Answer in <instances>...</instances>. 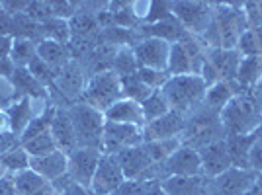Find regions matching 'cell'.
I'll return each instance as SVG.
<instances>
[{"instance_id": "6da1fadb", "label": "cell", "mask_w": 262, "mask_h": 195, "mask_svg": "<svg viewBox=\"0 0 262 195\" xmlns=\"http://www.w3.org/2000/svg\"><path fill=\"white\" fill-rule=\"evenodd\" d=\"M219 119L225 131V139L254 133L260 127L262 119V82L237 94L221 109Z\"/></svg>"}, {"instance_id": "7a4b0ae2", "label": "cell", "mask_w": 262, "mask_h": 195, "mask_svg": "<svg viewBox=\"0 0 262 195\" xmlns=\"http://www.w3.org/2000/svg\"><path fill=\"white\" fill-rule=\"evenodd\" d=\"M161 92L166 98L170 109H176L180 113H188V111H194L204 104L208 86L200 75H182L170 76L166 80V84L161 88Z\"/></svg>"}, {"instance_id": "3957f363", "label": "cell", "mask_w": 262, "mask_h": 195, "mask_svg": "<svg viewBox=\"0 0 262 195\" xmlns=\"http://www.w3.org/2000/svg\"><path fill=\"white\" fill-rule=\"evenodd\" d=\"M69 115L75 127L78 149L102 151V139H104V127H106L104 113L90 108L84 102H78V104L69 106Z\"/></svg>"}, {"instance_id": "277c9868", "label": "cell", "mask_w": 262, "mask_h": 195, "mask_svg": "<svg viewBox=\"0 0 262 195\" xmlns=\"http://www.w3.org/2000/svg\"><path fill=\"white\" fill-rule=\"evenodd\" d=\"M221 139H225V131H223V125L219 119V111H213L208 106H204L194 113L192 119L186 121L184 141H182V144L186 147L200 151V149L215 141H221Z\"/></svg>"}, {"instance_id": "5b68a950", "label": "cell", "mask_w": 262, "mask_h": 195, "mask_svg": "<svg viewBox=\"0 0 262 195\" xmlns=\"http://www.w3.org/2000/svg\"><path fill=\"white\" fill-rule=\"evenodd\" d=\"M121 98H123L121 80L114 70L94 75L88 80V84L84 86V92H82L84 104H88L90 108L98 109L102 113L108 108H112Z\"/></svg>"}, {"instance_id": "8992f818", "label": "cell", "mask_w": 262, "mask_h": 195, "mask_svg": "<svg viewBox=\"0 0 262 195\" xmlns=\"http://www.w3.org/2000/svg\"><path fill=\"white\" fill-rule=\"evenodd\" d=\"M213 20L221 35V49H237L241 35L249 30L243 4H221L213 14Z\"/></svg>"}, {"instance_id": "52a82bcc", "label": "cell", "mask_w": 262, "mask_h": 195, "mask_svg": "<svg viewBox=\"0 0 262 195\" xmlns=\"http://www.w3.org/2000/svg\"><path fill=\"white\" fill-rule=\"evenodd\" d=\"M172 16L194 35H202L213 22L211 6L206 2H172Z\"/></svg>"}, {"instance_id": "ba28073f", "label": "cell", "mask_w": 262, "mask_h": 195, "mask_svg": "<svg viewBox=\"0 0 262 195\" xmlns=\"http://www.w3.org/2000/svg\"><path fill=\"white\" fill-rule=\"evenodd\" d=\"M131 49H133L139 68L168 72L166 68H168V57H170V43L157 39V37H143Z\"/></svg>"}, {"instance_id": "9c48e42d", "label": "cell", "mask_w": 262, "mask_h": 195, "mask_svg": "<svg viewBox=\"0 0 262 195\" xmlns=\"http://www.w3.org/2000/svg\"><path fill=\"white\" fill-rule=\"evenodd\" d=\"M143 144V129L137 125H123V123H108L104 127L102 152L104 154H118V152Z\"/></svg>"}, {"instance_id": "30bf717a", "label": "cell", "mask_w": 262, "mask_h": 195, "mask_svg": "<svg viewBox=\"0 0 262 195\" xmlns=\"http://www.w3.org/2000/svg\"><path fill=\"white\" fill-rule=\"evenodd\" d=\"M123 182H125V178H123L121 166H120V162H118V156H116V154H104V152H102V158H100L96 174H94V180H92V185H90L92 193L114 195Z\"/></svg>"}, {"instance_id": "8fae6325", "label": "cell", "mask_w": 262, "mask_h": 195, "mask_svg": "<svg viewBox=\"0 0 262 195\" xmlns=\"http://www.w3.org/2000/svg\"><path fill=\"white\" fill-rule=\"evenodd\" d=\"M67 158H69L67 174L73 178V182L84 185V187H90L100 158H102V151H98V149H77Z\"/></svg>"}, {"instance_id": "7c38bea8", "label": "cell", "mask_w": 262, "mask_h": 195, "mask_svg": "<svg viewBox=\"0 0 262 195\" xmlns=\"http://www.w3.org/2000/svg\"><path fill=\"white\" fill-rule=\"evenodd\" d=\"M256 176L258 172H254L251 168L243 170V168L231 166L227 172H223L217 178H211L215 195H245L249 189L254 187Z\"/></svg>"}, {"instance_id": "4fadbf2b", "label": "cell", "mask_w": 262, "mask_h": 195, "mask_svg": "<svg viewBox=\"0 0 262 195\" xmlns=\"http://www.w3.org/2000/svg\"><path fill=\"white\" fill-rule=\"evenodd\" d=\"M163 168L164 180L170 176H182V178H194V176H202V160H200V152L192 147L182 144L178 151L161 164Z\"/></svg>"}, {"instance_id": "5bb4252c", "label": "cell", "mask_w": 262, "mask_h": 195, "mask_svg": "<svg viewBox=\"0 0 262 195\" xmlns=\"http://www.w3.org/2000/svg\"><path fill=\"white\" fill-rule=\"evenodd\" d=\"M186 129L184 113L170 109L166 115L159 117L157 121H151L143 127V142L149 141H164V139H176Z\"/></svg>"}, {"instance_id": "9a60e30c", "label": "cell", "mask_w": 262, "mask_h": 195, "mask_svg": "<svg viewBox=\"0 0 262 195\" xmlns=\"http://www.w3.org/2000/svg\"><path fill=\"white\" fill-rule=\"evenodd\" d=\"M116 156H118V162H120L125 180H139V182H143L145 176L149 174V170L155 166L149 152L145 149V144L125 149V151L118 152Z\"/></svg>"}, {"instance_id": "2e32d148", "label": "cell", "mask_w": 262, "mask_h": 195, "mask_svg": "<svg viewBox=\"0 0 262 195\" xmlns=\"http://www.w3.org/2000/svg\"><path fill=\"white\" fill-rule=\"evenodd\" d=\"M198 152H200V160H202V176H206V178H217L231 168V158L225 139L211 142Z\"/></svg>"}, {"instance_id": "e0dca14e", "label": "cell", "mask_w": 262, "mask_h": 195, "mask_svg": "<svg viewBox=\"0 0 262 195\" xmlns=\"http://www.w3.org/2000/svg\"><path fill=\"white\" fill-rule=\"evenodd\" d=\"M49 131H51V137L57 144V151H61L63 154L69 156L78 149L75 127H73V121L69 115V108H57Z\"/></svg>"}, {"instance_id": "ac0fdd59", "label": "cell", "mask_w": 262, "mask_h": 195, "mask_svg": "<svg viewBox=\"0 0 262 195\" xmlns=\"http://www.w3.org/2000/svg\"><path fill=\"white\" fill-rule=\"evenodd\" d=\"M57 90L69 100V98L82 96L84 92V68L80 66L77 59H71L65 66H61L57 70L55 84Z\"/></svg>"}, {"instance_id": "d6986e66", "label": "cell", "mask_w": 262, "mask_h": 195, "mask_svg": "<svg viewBox=\"0 0 262 195\" xmlns=\"http://www.w3.org/2000/svg\"><path fill=\"white\" fill-rule=\"evenodd\" d=\"M104 119L108 123H123V125H137V127H145V117H143L141 104L121 98L118 100L112 108L104 111Z\"/></svg>"}, {"instance_id": "ffe728a7", "label": "cell", "mask_w": 262, "mask_h": 195, "mask_svg": "<svg viewBox=\"0 0 262 195\" xmlns=\"http://www.w3.org/2000/svg\"><path fill=\"white\" fill-rule=\"evenodd\" d=\"M241 53L237 49H209L208 63L215 70L221 80L233 82L237 78V70L241 65Z\"/></svg>"}, {"instance_id": "44dd1931", "label": "cell", "mask_w": 262, "mask_h": 195, "mask_svg": "<svg viewBox=\"0 0 262 195\" xmlns=\"http://www.w3.org/2000/svg\"><path fill=\"white\" fill-rule=\"evenodd\" d=\"M208 182L206 176H194V178H182V176H170L161 182L166 195H208Z\"/></svg>"}, {"instance_id": "7402d4cb", "label": "cell", "mask_w": 262, "mask_h": 195, "mask_svg": "<svg viewBox=\"0 0 262 195\" xmlns=\"http://www.w3.org/2000/svg\"><path fill=\"white\" fill-rule=\"evenodd\" d=\"M67 162H69L67 154H63L61 151H55L51 154H45V156L30 158V168L35 174H39L41 178H45L47 182H55L57 178L67 174Z\"/></svg>"}, {"instance_id": "603a6c76", "label": "cell", "mask_w": 262, "mask_h": 195, "mask_svg": "<svg viewBox=\"0 0 262 195\" xmlns=\"http://www.w3.org/2000/svg\"><path fill=\"white\" fill-rule=\"evenodd\" d=\"M12 182H14V189L18 191V195H57L51 182H47L39 174H35L32 168L14 174Z\"/></svg>"}, {"instance_id": "cb8c5ba5", "label": "cell", "mask_w": 262, "mask_h": 195, "mask_svg": "<svg viewBox=\"0 0 262 195\" xmlns=\"http://www.w3.org/2000/svg\"><path fill=\"white\" fill-rule=\"evenodd\" d=\"M260 137V131L256 129L254 133L249 135H235V137H227V152H229L231 166L235 168H243L249 170V154H251L252 144L256 142V139Z\"/></svg>"}, {"instance_id": "d4e9b609", "label": "cell", "mask_w": 262, "mask_h": 195, "mask_svg": "<svg viewBox=\"0 0 262 195\" xmlns=\"http://www.w3.org/2000/svg\"><path fill=\"white\" fill-rule=\"evenodd\" d=\"M139 33H143L145 37H157V39H163L166 43H178L182 37L186 35L184 26L176 20L174 16L166 18L159 23H145L139 28Z\"/></svg>"}, {"instance_id": "484cf974", "label": "cell", "mask_w": 262, "mask_h": 195, "mask_svg": "<svg viewBox=\"0 0 262 195\" xmlns=\"http://www.w3.org/2000/svg\"><path fill=\"white\" fill-rule=\"evenodd\" d=\"M202 66H204V63L196 61L180 43L170 45V57H168V68H166L170 76L200 75Z\"/></svg>"}, {"instance_id": "4316f807", "label": "cell", "mask_w": 262, "mask_h": 195, "mask_svg": "<svg viewBox=\"0 0 262 195\" xmlns=\"http://www.w3.org/2000/svg\"><path fill=\"white\" fill-rule=\"evenodd\" d=\"M241 92H243V88L237 84V80H233V82L219 80L213 86L208 88L206 98H204V106H208L209 109L221 113V109L225 108L231 100L237 96V94H241Z\"/></svg>"}, {"instance_id": "83f0119b", "label": "cell", "mask_w": 262, "mask_h": 195, "mask_svg": "<svg viewBox=\"0 0 262 195\" xmlns=\"http://www.w3.org/2000/svg\"><path fill=\"white\" fill-rule=\"evenodd\" d=\"M37 57L51 68L59 70L61 66H65L71 61V49L65 43H59L53 39H43L37 45Z\"/></svg>"}, {"instance_id": "f1b7e54d", "label": "cell", "mask_w": 262, "mask_h": 195, "mask_svg": "<svg viewBox=\"0 0 262 195\" xmlns=\"http://www.w3.org/2000/svg\"><path fill=\"white\" fill-rule=\"evenodd\" d=\"M6 113H8V119H10V131L16 137H22L26 127L35 117L32 108V98H20L16 104H12L10 108L6 109Z\"/></svg>"}, {"instance_id": "f546056e", "label": "cell", "mask_w": 262, "mask_h": 195, "mask_svg": "<svg viewBox=\"0 0 262 195\" xmlns=\"http://www.w3.org/2000/svg\"><path fill=\"white\" fill-rule=\"evenodd\" d=\"M12 86L16 88V92L20 94V98H39L43 100L47 96V88L41 86L33 75L28 70V68H14V72L10 76Z\"/></svg>"}, {"instance_id": "4dcf8cb0", "label": "cell", "mask_w": 262, "mask_h": 195, "mask_svg": "<svg viewBox=\"0 0 262 195\" xmlns=\"http://www.w3.org/2000/svg\"><path fill=\"white\" fill-rule=\"evenodd\" d=\"M235 80L243 90L262 82V57H243Z\"/></svg>"}, {"instance_id": "1f68e13d", "label": "cell", "mask_w": 262, "mask_h": 195, "mask_svg": "<svg viewBox=\"0 0 262 195\" xmlns=\"http://www.w3.org/2000/svg\"><path fill=\"white\" fill-rule=\"evenodd\" d=\"M35 57H37V43L22 37H14L10 51V63L14 68H28Z\"/></svg>"}, {"instance_id": "d6a6232c", "label": "cell", "mask_w": 262, "mask_h": 195, "mask_svg": "<svg viewBox=\"0 0 262 195\" xmlns=\"http://www.w3.org/2000/svg\"><path fill=\"white\" fill-rule=\"evenodd\" d=\"M143 144H145V149H147V152H149V156H151V160L155 164H164L182 147V137L164 139V141H149L143 142Z\"/></svg>"}, {"instance_id": "836d02e7", "label": "cell", "mask_w": 262, "mask_h": 195, "mask_svg": "<svg viewBox=\"0 0 262 195\" xmlns=\"http://www.w3.org/2000/svg\"><path fill=\"white\" fill-rule=\"evenodd\" d=\"M141 109H143V117H145V125H147V123L157 121L159 117L166 115L170 111V106H168L166 98L163 96V92L161 90H155L153 94L141 104Z\"/></svg>"}, {"instance_id": "e575fe53", "label": "cell", "mask_w": 262, "mask_h": 195, "mask_svg": "<svg viewBox=\"0 0 262 195\" xmlns=\"http://www.w3.org/2000/svg\"><path fill=\"white\" fill-rule=\"evenodd\" d=\"M112 70L121 78H127V76L137 75L139 70V65L135 61V55H133V49L131 47H120L118 53L114 57V63H112Z\"/></svg>"}, {"instance_id": "d590c367", "label": "cell", "mask_w": 262, "mask_h": 195, "mask_svg": "<svg viewBox=\"0 0 262 195\" xmlns=\"http://www.w3.org/2000/svg\"><path fill=\"white\" fill-rule=\"evenodd\" d=\"M121 92H123V98L133 100L137 104H143L147 98L153 94L155 90H151V88L147 86L137 75H133V76H127V78H121Z\"/></svg>"}, {"instance_id": "8d00e7d4", "label": "cell", "mask_w": 262, "mask_h": 195, "mask_svg": "<svg viewBox=\"0 0 262 195\" xmlns=\"http://www.w3.org/2000/svg\"><path fill=\"white\" fill-rule=\"evenodd\" d=\"M43 28V35L45 39H53V41H59V43L69 45L71 41V26H69V20H63V18H49L41 23Z\"/></svg>"}, {"instance_id": "74e56055", "label": "cell", "mask_w": 262, "mask_h": 195, "mask_svg": "<svg viewBox=\"0 0 262 195\" xmlns=\"http://www.w3.org/2000/svg\"><path fill=\"white\" fill-rule=\"evenodd\" d=\"M0 164L4 168V172H10V174H18L24 172L30 168V154L24 151V147H16L14 151L6 152L4 156H0Z\"/></svg>"}, {"instance_id": "f35d334b", "label": "cell", "mask_w": 262, "mask_h": 195, "mask_svg": "<svg viewBox=\"0 0 262 195\" xmlns=\"http://www.w3.org/2000/svg\"><path fill=\"white\" fill-rule=\"evenodd\" d=\"M24 151L30 154V158H35V156H45V154H51V152L57 151V144H55L53 137H51V131H47L43 135L35 137L32 141L24 142L22 144Z\"/></svg>"}, {"instance_id": "ab89813d", "label": "cell", "mask_w": 262, "mask_h": 195, "mask_svg": "<svg viewBox=\"0 0 262 195\" xmlns=\"http://www.w3.org/2000/svg\"><path fill=\"white\" fill-rule=\"evenodd\" d=\"M28 70L33 75V78L41 84V86H53L55 84V78H57V70L55 68H51V66L47 65V63H43L39 57H35L32 63H30V66H28Z\"/></svg>"}, {"instance_id": "60d3db41", "label": "cell", "mask_w": 262, "mask_h": 195, "mask_svg": "<svg viewBox=\"0 0 262 195\" xmlns=\"http://www.w3.org/2000/svg\"><path fill=\"white\" fill-rule=\"evenodd\" d=\"M237 51L241 53V57H262V47L256 39V33L252 30H247L243 33L239 45H237Z\"/></svg>"}, {"instance_id": "b9f144b4", "label": "cell", "mask_w": 262, "mask_h": 195, "mask_svg": "<svg viewBox=\"0 0 262 195\" xmlns=\"http://www.w3.org/2000/svg\"><path fill=\"white\" fill-rule=\"evenodd\" d=\"M137 76H139L151 90H161V88L166 84V80L170 78L168 72H163V70H151V68H139V70H137Z\"/></svg>"}, {"instance_id": "7bdbcfd3", "label": "cell", "mask_w": 262, "mask_h": 195, "mask_svg": "<svg viewBox=\"0 0 262 195\" xmlns=\"http://www.w3.org/2000/svg\"><path fill=\"white\" fill-rule=\"evenodd\" d=\"M172 16V2H151L149 4V14L145 18L147 23H159Z\"/></svg>"}, {"instance_id": "ee69618b", "label": "cell", "mask_w": 262, "mask_h": 195, "mask_svg": "<svg viewBox=\"0 0 262 195\" xmlns=\"http://www.w3.org/2000/svg\"><path fill=\"white\" fill-rule=\"evenodd\" d=\"M26 16L32 18L33 22L43 23L45 20L53 18V14H51V4H49V2H30V4H28V10H26Z\"/></svg>"}, {"instance_id": "f6af8a7d", "label": "cell", "mask_w": 262, "mask_h": 195, "mask_svg": "<svg viewBox=\"0 0 262 195\" xmlns=\"http://www.w3.org/2000/svg\"><path fill=\"white\" fill-rule=\"evenodd\" d=\"M51 4V14L55 18L71 20L78 14V2H49Z\"/></svg>"}, {"instance_id": "bcb514c9", "label": "cell", "mask_w": 262, "mask_h": 195, "mask_svg": "<svg viewBox=\"0 0 262 195\" xmlns=\"http://www.w3.org/2000/svg\"><path fill=\"white\" fill-rule=\"evenodd\" d=\"M114 195H147V182L125 180Z\"/></svg>"}, {"instance_id": "7dc6e473", "label": "cell", "mask_w": 262, "mask_h": 195, "mask_svg": "<svg viewBox=\"0 0 262 195\" xmlns=\"http://www.w3.org/2000/svg\"><path fill=\"white\" fill-rule=\"evenodd\" d=\"M249 168L258 174L262 172V135L252 144L251 154H249Z\"/></svg>"}, {"instance_id": "c3c4849f", "label": "cell", "mask_w": 262, "mask_h": 195, "mask_svg": "<svg viewBox=\"0 0 262 195\" xmlns=\"http://www.w3.org/2000/svg\"><path fill=\"white\" fill-rule=\"evenodd\" d=\"M28 4L30 2H26V0H6V2H0V6L4 8V12L8 14V16H20V14H26L28 10Z\"/></svg>"}, {"instance_id": "681fc988", "label": "cell", "mask_w": 262, "mask_h": 195, "mask_svg": "<svg viewBox=\"0 0 262 195\" xmlns=\"http://www.w3.org/2000/svg\"><path fill=\"white\" fill-rule=\"evenodd\" d=\"M16 147H20V137H16L12 131L0 135V156H4L6 152L14 151Z\"/></svg>"}, {"instance_id": "f907efd6", "label": "cell", "mask_w": 262, "mask_h": 195, "mask_svg": "<svg viewBox=\"0 0 262 195\" xmlns=\"http://www.w3.org/2000/svg\"><path fill=\"white\" fill-rule=\"evenodd\" d=\"M0 35H10L12 37V16H8L2 6H0Z\"/></svg>"}, {"instance_id": "816d5d0a", "label": "cell", "mask_w": 262, "mask_h": 195, "mask_svg": "<svg viewBox=\"0 0 262 195\" xmlns=\"http://www.w3.org/2000/svg\"><path fill=\"white\" fill-rule=\"evenodd\" d=\"M59 195H94V193H92V189H90V187H84V185L73 182V184L67 187L65 191H61Z\"/></svg>"}, {"instance_id": "f5cc1de1", "label": "cell", "mask_w": 262, "mask_h": 195, "mask_svg": "<svg viewBox=\"0 0 262 195\" xmlns=\"http://www.w3.org/2000/svg\"><path fill=\"white\" fill-rule=\"evenodd\" d=\"M12 43H14V37H10V35H0V59H10Z\"/></svg>"}, {"instance_id": "db71d44e", "label": "cell", "mask_w": 262, "mask_h": 195, "mask_svg": "<svg viewBox=\"0 0 262 195\" xmlns=\"http://www.w3.org/2000/svg\"><path fill=\"white\" fill-rule=\"evenodd\" d=\"M0 195H18V191L14 189V182H12V176H4L0 180Z\"/></svg>"}, {"instance_id": "11a10c76", "label": "cell", "mask_w": 262, "mask_h": 195, "mask_svg": "<svg viewBox=\"0 0 262 195\" xmlns=\"http://www.w3.org/2000/svg\"><path fill=\"white\" fill-rule=\"evenodd\" d=\"M147 195H166L161 185V180H151L147 182Z\"/></svg>"}, {"instance_id": "9f6ffc18", "label": "cell", "mask_w": 262, "mask_h": 195, "mask_svg": "<svg viewBox=\"0 0 262 195\" xmlns=\"http://www.w3.org/2000/svg\"><path fill=\"white\" fill-rule=\"evenodd\" d=\"M14 72V65L10 63V59H0V76L10 78Z\"/></svg>"}, {"instance_id": "6f0895ef", "label": "cell", "mask_w": 262, "mask_h": 195, "mask_svg": "<svg viewBox=\"0 0 262 195\" xmlns=\"http://www.w3.org/2000/svg\"><path fill=\"white\" fill-rule=\"evenodd\" d=\"M10 131V119H8V113L0 109V135L2 133H8Z\"/></svg>"}, {"instance_id": "680465c9", "label": "cell", "mask_w": 262, "mask_h": 195, "mask_svg": "<svg viewBox=\"0 0 262 195\" xmlns=\"http://www.w3.org/2000/svg\"><path fill=\"white\" fill-rule=\"evenodd\" d=\"M254 187H256V189L260 191V195H262V172L256 176V184H254Z\"/></svg>"}, {"instance_id": "91938a15", "label": "cell", "mask_w": 262, "mask_h": 195, "mask_svg": "<svg viewBox=\"0 0 262 195\" xmlns=\"http://www.w3.org/2000/svg\"><path fill=\"white\" fill-rule=\"evenodd\" d=\"M245 195H260V191H258L256 187H252V189H249V191H247Z\"/></svg>"}, {"instance_id": "94428289", "label": "cell", "mask_w": 262, "mask_h": 195, "mask_svg": "<svg viewBox=\"0 0 262 195\" xmlns=\"http://www.w3.org/2000/svg\"><path fill=\"white\" fill-rule=\"evenodd\" d=\"M4 174H6V172H4V168H2V164H0V180L4 178Z\"/></svg>"}, {"instance_id": "6125c7cd", "label": "cell", "mask_w": 262, "mask_h": 195, "mask_svg": "<svg viewBox=\"0 0 262 195\" xmlns=\"http://www.w3.org/2000/svg\"><path fill=\"white\" fill-rule=\"evenodd\" d=\"M260 135H262V133H260Z\"/></svg>"}]
</instances>
